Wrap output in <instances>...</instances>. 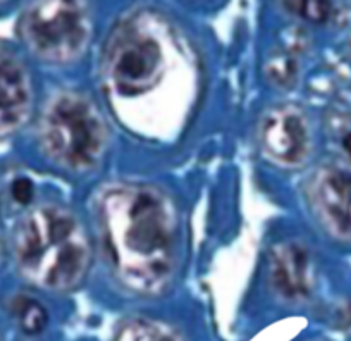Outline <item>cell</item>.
Listing matches in <instances>:
<instances>
[{
	"label": "cell",
	"instance_id": "6da1fadb",
	"mask_svg": "<svg viewBox=\"0 0 351 341\" xmlns=\"http://www.w3.org/2000/svg\"><path fill=\"white\" fill-rule=\"evenodd\" d=\"M106 245L130 285L150 290L171 271L174 224L164 198L148 188H121L102 207Z\"/></svg>",
	"mask_w": 351,
	"mask_h": 341
},
{
	"label": "cell",
	"instance_id": "7a4b0ae2",
	"mask_svg": "<svg viewBox=\"0 0 351 341\" xmlns=\"http://www.w3.org/2000/svg\"><path fill=\"white\" fill-rule=\"evenodd\" d=\"M14 252L23 274L43 288H74L90 264L86 235L74 215L59 207H40L23 217Z\"/></svg>",
	"mask_w": 351,
	"mask_h": 341
},
{
	"label": "cell",
	"instance_id": "3957f363",
	"mask_svg": "<svg viewBox=\"0 0 351 341\" xmlns=\"http://www.w3.org/2000/svg\"><path fill=\"white\" fill-rule=\"evenodd\" d=\"M42 140L56 162L71 169H86L102 157L107 130L92 102L67 93L53 100L47 109Z\"/></svg>",
	"mask_w": 351,
	"mask_h": 341
},
{
	"label": "cell",
	"instance_id": "277c9868",
	"mask_svg": "<svg viewBox=\"0 0 351 341\" xmlns=\"http://www.w3.org/2000/svg\"><path fill=\"white\" fill-rule=\"evenodd\" d=\"M21 36L42 59L64 62L84 49L90 38V21L76 2H43L23 16Z\"/></svg>",
	"mask_w": 351,
	"mask_h": 341
},
{
	"label": "cell",
	"instance_id": "5b68a950",
	"mask_svg": "<svg viewBox=\"0 0 351 341\" xmlns=\"http://www.w3.org/2000/svg\"><path fill=\"white\" fill-rule=\"evenodd\" d=\"M164 71V50L154 35L130 32L110 49L107 73L123 97H138L157 86Z\"/></svg>",
	"mask_w": 351,
	"mask_h": 341
},
{
	"label": "cell",
	"instance_id": "8992f818",
	"mask_svg": "<svg viewBox=\"0 0 351 341\" xmlns=\"http://www.w3.org/2000/svg\"><path fill=\"white\" fill-rule=\"evenodd\" d=\"M313 205L336 236L351 239V171L327 167L313 181Z\"/></svg>",
	"mask_w": 351,
	"mask_h": 341
},
{
	"label": "cell",
	"instance_id": "52a82bcc",
	"mask_svg": "<svg viewBox=\"0 0 351 341\" xmlns=\"http://www.w3.org/2000/svg\"><path fill=\"white\" fill-rule=\"evenodd\" d=\"M33 92L21 60L0 47V137L26 123L32 113Z\"/></svg>",
	"mask_w": 351,
	"mask_h": 341
},
{
	"label": "cell",
	"instance_id": "ba28073f",
	"mask_svg": "<svg viewBox=\"0 0 351 341\" xmlns=\"http://www.w3.org/2000/svg\"><path fill=\"white\" fill-rule=\"evenodd\" d=\"M262 138L265 150L285 164H298L308 150L306 123L291 107L272 110L263 123Z\"/></svg>",
	"mask_w": 351,
	"mask_h": 341
},
{
	"label": "cell",
	"instance_id": "9c48e42d",
	"mask_svg": "<svg viewBox=\"0 0 351 341\" xmlns=\"http://www.w3.org/2000/svg\"><path fill=\"white\" fill-rule=\"evenodd\" d=\"M272 278L289 298L305 295L310 286V262L305 250L295 243L281 246L274 257Z\"/></svg>",
	"mask_w": 351,
	"mask_h": 341
},
{
	"label": "cell",
	"instance_id": "30bf717a",
	"mask_svg": "<svg viewBox=\"0 0 351 341\" xmlns=\"http://www.w3.org/2000/svg\"><path fill=\"white\" fill-rule=\"evenodd\" d=\"M116 341H180L169 327L150 320H131L124 324Z\"/></svg>",
	"mask_w": 351,
	"mask_h": 341
},
{
	"label": "cell",
	"instance_id": "8fae6325",
	"mask_svg": "<svg viewBox=\"0 0 351 341\" xmlns=\"http://www.w3.org/2000/svg\"><path fill=\"white\" fill-rule=\"evenodd\" d=\"M12 312L26 334H38L49 320L45 309L28 296H19L12 305Z\"/></svg>",
	"mask_w": 351,
	"mask_h": 341
},
{
	"label": "cell",
	"instance_id": "7c38bea8",
	"mask_svg": "<svg viewBox=\"0 0 351 341\" xmlns=\"http://www.w3.org/2000/svg\"><path fill=\"white\" fill-rule=\"evenodd\" d=\"M289 11L296 12L303 19L312 23H324L330 16L329 2H319V0H305V2H286Z\"/></svg>",
	"mask_w": 351,
	"mask_h": 341
},
{
	"label": "cell",
	"instance_id": "4fadbf2b",
	"mask_svg": "<svg viewBox=\"0 0 351 341\" xmlns=\"http://www.w3.org/2000/svg\"><path fill=\"white\" fill-rule=\"evenodd\" d=\"M12 197L18 204H29L33 198V183L26 178H19L12 183Z\"/></svg>",
	"mask_w": 351,
	"mask_h": 341
},
{
	"label": "cell",
	"instance_id": "5bb4252c",
	"mask_svg": "<svg viewBox=\"0 0 351 341\" xmlns=\"http://www.w3.org/2000/svg\"><path fill=\"white\" fill-rule=\"evenodd\" d=\"M343 147H344V150H346L348 154L351 155V133H350V134H346V137H344V140H343Z\"/></svg>",
	"mask_w": 351,
	"mask_h": 341
}]
</instances>
